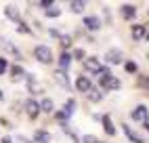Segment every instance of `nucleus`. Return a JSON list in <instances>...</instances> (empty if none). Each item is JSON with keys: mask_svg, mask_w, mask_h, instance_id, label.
<instances>
[{"mask_svg": "<svg viewBox=\"0 0 149 143\" xmlns=\"http://www.w3.org/2000/svg\"><path fill=\"white\" fill-rule=\"evenodd\" d=\"M34 55H36V59H38V61H42V63H51V61H53V50L48 48V46H44V44L36 46Z\"/></svg>", "mask_w": 149, "mask_h": 143, "instance_id": "1", "label": "nucleus"}, {"mask_svg": "<svg viewBox=\"0 0 149 143\" xmlns=\"http://www.w3.org/2000/svg\"><path fill=\"white\" fill-rule=\"evenodd\" d=\"M101 88H107V90H118V88H120V80L113 78L111 74H105V76H101Z\"/></svg>", "mask_w": 149, "mask_h": 143, "instance_id": "2", "label": "nucleus"}, {"mask_svg": "<svg viewBox=\"0 0 149 143\" xmlns=\"http://www.w3.org/2000/svg\"><path fill=\"white\" fill-rule=\"evenodd\" d=\"M84 63H86V69H91L93 74H101V76H105V74H111V72H109V69H105V67H103L101 63H99L97 59H86Z\"/></svg>", "mask_w": 149, "mask_h": 143, "instance_id": "3", "label": "nucleus"}, {"mask_svg": "<svg viewBox=\"0 0 149 143\" xmlns=\"http://www.w3.org/2000/svg\"><path fill=\"white\" fill-rule=\"evenodd\" d=\"M23 105H25V111H27V116H29V118H36V116H38V111H40V103H36L34 99H27Z\"/></svg>", "mask_w": 149, "mask_h": 143, "instance_id": "4", "label": "nucleus"}, {"mask_svg": "<svg viewBox=\"0 0 149 143\" xmlns=\"http://www.w3.org/2000/svg\"><path fill=\"white\" fill-rule=\"evenodd\" d=\"M147 116H149V114H147V107H145V105H139V107L132 111V118H134L136 122H143V124L147 122Z\"/></svg>", "mask_w": 149, "mask_h": 143, "instance_id": "5", "label": "nucleus"}, {"mask_svg": "<svg viewBox=\"0 0 149 143\" xmlns=\"http://www.w3.org/2000/svg\"><path fill=\"white\" fill-rule=\"evenodd\" d=\"M74 107H76V103H74L72 99H69L67 103H65V109H63V111H59V114H57V118H59V120H67L69 116L74 114Z\"/></svg>", "mask_w": 149, "mask_h": 143, "instance_id": "6", "label": "nucleus"}, {"mask_svg": "<svg viewBox=\"0 0 149 143\" xmlns=\"http://www.w3.org/2000/svg\"><path fill=\"white\" fill-rule=\"evenodd\" d=\"M76 88H78V90H84V93H88V90L93 88V84H91V80H88L86 76H80V78L76 80Z\"/></svg>", "mask_w": 149, "mask_h": 143, "instance_id": "7", "label": "nucleus"}, {"mask_svg": "<svg viewBox=\"0 0 149 143\" xmlns=\"http://www.w3.org/2000/svg\"><path fill=\"white\" fill-rule=\"evenodd\" d=\"M107 61L109 63H122V50H118V48L107 50Z\"/></svg>", "mask_w": 149, "mask_h": 143, "instance_id": "8", "label": "nucleus"}, {"mask_svg": "<svg viewBox=\"0 0 149 143\" xmlns=\"http://www.w3.org/2000/svg\"><path fill=\"white\" fill-rule=\"evenodd\" d=\"M124 132L128 135V139H130L132 143H145V141H143V137H141V135H136V132H134L130 126H128V124H124Z\"/></svg>", "mask_w": 149, "mask_h": 143, "instance_id": "9", "label": "nucleus"}, {"mask_svg": "<svg viewBox=\"0 0 149 143\" xmlns=\"http://www.w3.org/2000/svg\"><path fill=\"white\" fill-rule=\"evenodd\" d=\"M84 8H86L84 0H74V2H69V11L72 13H84Z\"/></svg>", "mask_w": 149, "mask_h": 143, "instance_id": "10", "label": "nucleus"}, {"mask_svg": "<svg viewBox=\"0 0 149 143\" xmlns=\"http://www.w3.org/2000/svg\"><path fill=\"white\" fill-rule=\"evenodd\" d=\"M134 13H136L134 4H122V17H124V19H132Z\"/></svg>", "mask_w": 149, "mask_h": 143, "instance_id": "11", "label": "nucleus"}, {"mask_svg": "<svg viewBox=\"0 0 149 143\" xmlns=\"http://www.w3.org/2000/svg\"><path fill=\"white\" fill-rule=\"evenodd\" d=\"M55 80L61 86H65V88H69V80H67V76H65V72L63 69H59V72H55Z\"/></svg>", "mask_w": 149, "mask_h": 143, "instance_id": "12", "label": "nucleus"}, {"mask_svg": "<svg viewBox=\"0 0 149 143\" xmlns=\"http://www.w3.org/2000/svg\"><path fill=\"white\" fill-rule=\"evenodd\" d=\"M84 25L88 29H99V27H101V21H99V17H86L84 19Z\"/></svg>", "mask_w": 149, "mask_h": 143, "instance_id": "13", "label": "nucleus"}, {"mask_svg": "<svg viewBox=\"0 0 149 143\" xmlns=\"http://www.w3.org/2000/svg\"><path fill=\"white\" fill-rule=\"evenodd\" d=\"M34 139H36V143H51V135L46 130H36Z\"/></svg>", "mask_w": 149, "mask_h": 143, "instance_id": "14", "label": "nucleus"}, {"mask_svg": "<svg viewBox=\"0 0 149 143\" xmlns=\"http://www.w3.org/2000/svg\"><path fill=\"white\" fill-rule=\"evenodd\" d=\"M103 128H105L107 135H116V128H113V124H111V120H109V116L103 118Z\"/></svg>", "mask_w": 149, "mask_h": 143, "instance_id": "15", "label": "nucleus"}, {"mask_svg": "<svg viewBox=\"0 0 149 143\" xmlns=\"http://www.w3.org/2000/svg\"><path fill=\"white\" fill-rule=\"evenodd\" d=\"M0 46H2V48H6L8 50V53H13V57H17V59H21V55H19V50L11 44V42H4V40H2V42H0Z\"/></svg>", "mask_w": 149, "mask_h": 143, "instance_id": "16", "label": "nucleus"}, {"mask_svg": "<svg viewBox=\"0 0 149 143\" xmlns=\"http://www.w3.org/2000/svg\"><path fill=\"white\" fill-rule=\"evenodd\" d=\"M6 15L11 17V19H15V21H19V11H17L15 4H8V6H6Z\"/></svg>", "mask_w": 149, "mask_h": 143, "instance_id": "17", "label": "nucleus"}, {"mask_svg": "<svg viewBox=\"0 0 149 143\" xmlns=\"http://www.w3.org/2000/svg\"><path fill=\"white\" fill-rule=\"evenodd\" d=\"M143 36H145V27H143V25H134V27H132V38H134V40H141Z\"/></svg>", "mask_w": 149, "mask_h": 143, "instance_id": "18", "label": "nucleus"}, {"mask_svg": "<svg viewBox=\"0 0 149 143\" xmlns=\"http://www.w3.org/2000/svg\"><path fill=\"white\" fill-rule=\"evenodd\" d=\"M59 63H61L63 69H67L69 63H72V57H69V53H61V57H59Z\"/></svg>", "mask_w": 149, "mask_h": 143, "instance_id": "19", "label": "nucleus"}, {"mask_svg": "<svg viewBox=\"0 0 149 143\" xmlns=\"http://www.w3.org/2000/svg\"><path fill=\"white\" fill-rule=\"evenodd\" d=\"M53 107H55V105H53V101H51V99H44L42 103H40V109L44 111V114H51Z\"/></svg>", "mask_w": 149, "mask_h": 143, "instance_id": "20", "label": "nucleus"}, {"mask_svg": "<svg viewBox=\"0 0 149 143\" xmlns=\"http://www.w3.org/2000/svg\"><path fill=\"white\" fill-rule=\"evenodd\" d=\"M27 84H29V93H40V86L36 84L34 76H27Z\"/></svg>", "mask_w": 149, "mask_h": 143, "instance_id": "21", "label": "nucleus"}, {"mask_svg": "<svg viewBox=\"0 0 149 143\" xmlns=\"http://www.w3.org/2000/svg\"><path fill=\"white\" fill-rule=\"evenodd\" d=\"M101 90H95V88H91V90H88V99H91V101H95V103H97V101H101Z\"/></svg>", "mask_w": 149, "mask_h": 143, "instance_id": "22", "label": "nucleus"}, {"mask_svg": "<svg viewBox=\"0 0 149 143\" xmlns=\"http://www.w3.org/2000/svg\"><path fill=\"white\" fill-rule=\"evenodd\" d=\"M23 78V69L21 67H13V80H21Z\"/></svg>", "mask_w": 149, "mask_h": 143, "instance_id": "23", "label": "nucleus"}, {"mask_svg": "<svg viewBox=\"0 0 149 143\" xmlns=\"http://www.w3.org/2000/svg\"><path fill=\"white\" fill-rule=\"evenodd\" d=\"M46 15H48V17H59V15H61V11L55 8V6H51V8H46Z\"/></svg>", "mask_w": 149, "mask_h": 143, "instance_id": "24", "label": "nucleus"}, {"mask_svg": "<svg viewBox=\"0 0 149 143\" xmlns=\"http://www.w3.org/2000/svg\"><path fill=\"white\" fill-rule=\"evenodd\" d=\"M61 46L69 48V46H72V38H69V36H61Z\"/></svg>", "mask_w": 149, "mask_h": 143, "instance_id": "25", "label": "nucleus"}, {"mask_svg": "<svg viewBox=\"0 0 149 143\" xmlns=\"http://www.w3.org/2000/svg\"><path fill=\"white\" fill-rule=\"evenodd\" d=\"M139 84L145 86V88H149V76H141V78H139Z\"/></svg>", "mask_w": 149, "mask_h": 143, "instance_id": "26", "label": "nucleus"}, {"mask_svg": "<svg viewBox=\"0 0 149 143\" xmlns=\"http://www.w3.org/2000/svg\"><path fill=\"white\" fill-rule=\"evenodd\" d=\"M4 72H6V59L0 57V74H4Z\"/></svg>", "mask_w": 149, "mask_h": 143, "instance_id": "27", "label": "nucleus"}, {"mask_svg": "<svg viewBox=\"0 0 149 143\" xmlns=\"http://www.w3.org/2000/svg\"><path fill=\"white\" fill-rule=\"evenodd\" d=\"M84 143H101V141H97V137H91V135H86V137H84Z\"/></svg>", "mask_w": 149, "mask_h": 143, "instance_id": "28", "label": "nucleus"}, {"mask_svg": "<svg viewBox=\"0 0 149 143\" xmlns=\"http://www.w3.org/2000/svg\"><path fill=\"white\" fill-rule=\"evenodd\" d=\"M40 6H44V8H51V6H53V0H42V2H40Z\"/></svg>", "mask_w": 149, "mask_h": 143, "instance_id": "29", "label": "nucleus"}, {"mask_svg": "<svg viewBox=\"0 0 149 143\" xmlns=\"http://www.w3.org/2000/svg\"><path fill=\"white\" fill-rule=\"evenodd\" d=\"M126 69H128V72H136V65L132 63V61H128V63H126Z\"/></svg>", "mask_w": 149, "mask_h": 143, "instance_id": "30", "label": "nucleus"}, {"mask_svg": "<svg viewBox=\"0 0 149 143\" xmlns=\"http://www.w3.org/2000/svg\"><path fill=\"white\" fill-rule=\"evenodd\" d=\"M76 59H84V50H80V48H76Z\"/></svg>", "mask_w": 149, "mask_h": 143, "instance_id": "31", "label": "nucleus"}, {"mask_svg": "<svg viewBox=\"0 0 149 143\" xmlns=\"http://www.w3.org/2000/svg\"><path fill=\"white\" fill-rule=\"evenodd\" d=\"M2 143H13V141L11 139H2Z\"/></svg>", "mask_w": 149, "mask_h": 143, "instance_id": "32", "label": "nucleus"}, {"mask_svg": "<svg viewBox=\"0 0 149 143\" xmlns=\"http://www.w3.org/2000/svg\"><path fill=\"white\" fill-rule=\"evenodd\" d=\"M145 128H147V130H149V122H145Z\"/></svg>", "mask_w": 149, "mask_h": 143, "instance_id": "33", "label": "nucleus"}, {"mask_svg": "<svg viewBox=\"0 0 149 143\" xmlns=\"http://www.w3.org/2000/svg\"><path fill=\"white\" fill-rule=\"evenodd\" d=\"M145 38H147V40H149V32H145Z\"/></svg>", "mask_w": 149, "mask_h": 143, "instance_id": "34", "label": "nucleus"}, {"mask_svg": "<svg viewBox=\"0 0 149 143\" xmlns=\"http://www.w3.org/2000/svg\"><path fill=\"white\" fill-rule=\"evenodd\" d=\"M0 97H2V93H0Z\"/></svg>", "mask_w": 149, "mask_h": 143, "instance_id": "35", "label": "nucleus"}]
</instances>
